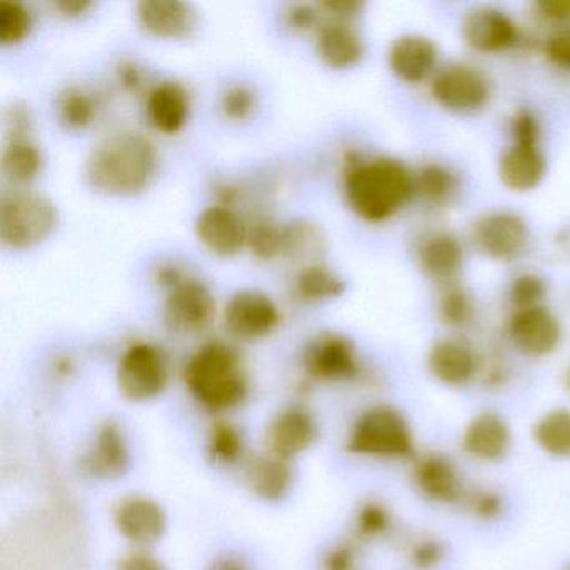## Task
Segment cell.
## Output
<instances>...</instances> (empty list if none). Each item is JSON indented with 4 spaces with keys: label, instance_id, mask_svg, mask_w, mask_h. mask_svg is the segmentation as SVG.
<instances>
[{
    "label": "cell",
    "instance_id": "6da1fadb",
    "mask_svg": "<svg viewBox=\"0 0 570 570\" xmlns=\"http://www.w3.org/2000/svg\"><path fill=\"white\" fill-rule=\"evenodd\" d=\"M158 171L155 145L141 132L108 136L86 159V181L99 195L131 198L151 186Z\"/></svg>",
    "mask_w": 570,
    "mask_h": 570
},
{
    "label": "cell",
    "instance_id": "7a4b0ae2",
    "mask_svg": "<svg viewBox=\"0 0 570 570\" xmlns=\"http://www.w3.org/2000/svg\"><path fill=\"white\" fill-rule=\"evenodd\" d=\"M415 195V176L399 159L375 158L356 163L345 176L350 209L368 223L392 218Z\"/></svg>",
    "mask_w": 570,
    "mask_h": 570
},
{
    "label": "cell",
    "instance_id": "3957f363",
    "mask_svg": "<svg viewBox=\"0 0 570 570\" xmlns=\"http://www.w3.org/2000/svg\"><path fill=\"white\" fill-rule=\"evenodd\" d=\"M186 385L209 412H226L245 402L248 379L238 353L222 342L202 346L186 365Z\"/></svg>",
    "mask_w": 570,
    "mask_h": 570
},
{
    "label": "cell",
    "instance_id": "277c9868",
    "mask_svg": "<svg viewBox=\"0 0 570 570\" xmlns=\"http://www.w3.org/2000/svg\"><path fill=\"white\" fill-rule=\"evenodd\" d=\"M58 226V208L46 196L18 193L0 206V239L6 248L16 252L35 248L51 238Z\"/></svg>",
    "mask_w": 570,
    "mask_h": 570
},
{
    "label": "cell",
    "instance_id": "5b68a950",
    "mask_svg": "<svg viewBox=\"0 0 570 570\" xmlns=\"http://www.w3.org/2000/svg\"><path fill=\"white\" fill-rule=\"evenodd\" d=\"M346 449L356 455L410 456L413 453L412 430L395 409L373 406L356 420Z\"/></svg>",
    "mask_w": 570,
    "mask_h": 570
},
{
    "label": "cell",
    "instance_id": "8992f818",
    "mask_svg": "<svg viewBox=\"0 0 570 570\" xmlns=\"http://www.w3.org/2000/svg\"><path fill=\"white\" fill-rule=\"evenodd\" d=\"M169 382L168 360L158 346L136 343L122 353L118 365V385L132 402H146L165 392Z\"/></svg>",
    "mask_w": 570,
    "mask_h": 570
},
{
    "label": "cell",
    "instance_id": "52a82bcc",
    "mask_svg": "<svg viewBox=\"0 0 570 570\" xmlns=\"http://www.w3.org/2000/svg\"><path fill=\"white\" fill-rule=\"evenodd\" d=\"M436 105L453 115H473L485 108L490 98L489 82L472 66L450 65L440 69L432 81Z\"/></svg>",
    "mask_w": 570,
    "mask_h": 570
},
{
    "label": "cell",
    "instance_id": "ba28073f",
    "mask_svg": "<svg viewBox=\"0 0 570 570\" xmlns=\"http://www.w3.org/2000/svg\"><path fill=\"white\" fill-rule=\"evenodd\" d=\"M216 299L212 289L198 279L185 278L169 289L163 306L166 326L176 333H198L212 325Z\"/></svg>",
    "mask_w": 570,
    "mask_h": 570
},
{
    "label": "cell",
    "instance_id": "9c48e42d",
    "mask_svg": "<svg viewBox=\"0 0 570 570\" xmlns=\"http://www.w3.org/2000/svg\"><path fill=\"white\" fill-rule=\"evenodd\" d=\"M473 243L487 258L513 262L529 248V225L517 213H490L476 222L473 228Z\"/></svg>",
    "mask_w": 570,
    "mask_h": 570
},
{
    "label": "cell",
    "instance_id": "30bf717a",
    "mask_svg": "<svg viewBox=\"0 0 570 570\" xmlns=\"http://www.w3.org/2000/svg\"><path fill=\"white\" fill-rule=\"evenodd\" d=\"M279 309L272 296L259 289H242L225 306L228 332L243 342L266 338L278 328Z\"/></svg>",
    "mask_w": 570,
    "mask_h": 570
},
{
    "label": "cell",
    "instance_id": "8fae6325",
    "mask_svg": "<svg viewBox=\"0 0 570 570\" xmlns=\"http://www.w3.org/2000/svg\"><path fill=\"white\" fill-rule=\"evenodd\" d=\"M303 365L312 379L340 382L358 372V356L352 340L338 333H325L306 346Z\"/></svg>",
    "mask_w": 570,
    "mask_h": 570
},
{
    "label": "cell",
    "instance_id": "7c38bea8",
    "mask_svg": "<svg viewBox=\"0 0 570 570\" xmlns=\"http://www.w3.org/2000/svg\"><path fill=\"white\" fill-rule=\"evenodd\" d=\"M136 19L142 31L166 41L191 38L199 26V14L181 0H142L136 6Z\"/></svg>",
    "mask_w": 570,
    "mask_h": 570
},
{
    "label": "cell",
    "instance_id": "4fadbf2b",
    "mask_svg": "<svg viewBox=\"0 0 570 570\" xmlns=\"http://www.w3.org/2000/svg\"><path fill=\"white\" fill-rule=\"evenodd\" d=\"M199 243L218 258H233L248 245V228L233 209L213 205L199 213L195 225Z\"/></svg>",
    "mask_w": 570,
    "mask_h": 570
},
{
    "label": "cell",
    "instance_id": "5bb4252c",
    "mask_svg": "<svg viewBox=\"0 0 570 570\" xmlns=\"http://www.w3.org/2000/svg\"><path fill=\"white\" fill-rule=\"evenodd\" d=\"M462 38L473 51L497 55L515 45L519 29L505 12L493 8H479L466 12L463 18Z\"/></svg>",
    "mask_w": 570,
    "mask_h": 570
},
{
    "label": "cell",
    "instance_id": "9a60e30c",
    "mask_svg": "<svg viewBox=\"0 0 570 570\" xmlns=\"http://www.w3.org/2000/svg\"><path fill=\"white\" fill-rule=\"evenodd\" d=\"M509 335L520 352L529 356H543L557 348L562 332L549 309L532 306L515 309L509 322Z\"/></svg>",
    "mask_w": 570,
    "mask_h": 570
},
{
    "label": "cell",
    "instance_id": "2e32d148",
    "mask_svg": "<svg viewBox=\"0 0 570 570\" xmlns=\"http://www.w3.org/2000/svg\"><path fill=\"white\" fill-rule=\"evenodd\" d=\"M119 533L136 546H153L166 530L165 510L146 497H129L115 512Z\"/></svg>",
    "mask_w": 570,
    "mask_h": 570
},
{
    "label": "cell",
    "instance_id": "e0dca14e",
    "mask_svg": "<svg viewBox=\"0 0 570 570\" xmlns=\"http://www.w3.org/2000/svg\"><path fill=\"white\" fill-rule=\"evenodd\" d=\"M439 49L423 36L406 35L396 39L389 51L393 75L406 85H420L435 71Z\"/></svg>",
    "mask_w": 570,
    "mask_h": 570
},
{
    "label": "cell",
    "instance_id": "ac0fdd59",
    "mask_svg": "<svg viewBox=\"0 0 570 570\" xmlns=\"http://www.w3.org/2000/svg\"><path fill=\"white\" fill-rule=\"evenodd\" d=\"M81 465L95 479L108 480L125 475L129 466V449L121 426L112 422L105 423Z\"/></svg>",
    "mask_w": 570,
    "mask_h": 570
},
{
    "label": "cell",
    "instance_id": "d6986e66",
    "mask_svg": "<svg viewBox=\"0 0 570 570\" xmlns=\"http://www.w3.org/2000/svg\"><path fill=\"white\" fill-rule=\"evenodd\" d=\"M316 436V423L306 410L288 409L279 413L268 429L266 443L272 455L288 460L305 452Z\"/></svg>",
    "mask_w": 570,
    "mask_h": 570
},
{
    "label": "cell",
    "instance_id": "ffe728a7",
    "mask_svg": "<svg viewBox=\"0 0 570 570\" xmlns=\"http://www.w3.org/2000/svg\"><path fill=\"white\" fill-rule=\"evenodd\" d=\"M316 55L326 68L345 71L360 65L365 42L348 22H326L316 35Z\"/></svg>",
    "mask_w": 570,
    "mask_h": 570
},
{
    "label": "cell",
    "instance_id": "44dd1931",
    "mask_svg": "<svg viewBox=\"0 0 570 570\" xmlns=\"http://www.w3.org/2000/svg\"><path fill=\"white\" fill-rule=\"evenodd\" d=\"M191 102L185 86L165 81L156 86L146 99V116L156 131L178 135L189 119Z\"/></svg>",
    "mask_w": 570,
    "mask_h": 570
},
{
    "label": "cell",
    "instance_id": "7402d4cb",
    "mask_svg": "<svg viewBox=\"0 0 570 570\" xmlns=\"http://www.w3.org/2000/svg\"><path fill=\"white\" fill-rule=\"evenodd\" d=\"M546 171L547 161L539 145L513 142L500 156L499 176L510 191H532L542 183Z\"/></svg>",
    "mask_w": 570,
    "mask_h": 570
},
{
    "label": "cell",
    "instance_id": "603a6c76",
    "mask_svg": "<svg viewBox=\"0 0 570 570\" xmlns=\"http://www.w3.org/2000/svg\"><path fill=\"white\" fill-rule=\"evenodd\" d=\"M462 443L473 459L495 462L509 452L510 430L505 420L497 413H480L466 426Z\"/></svg>",
    "mask_w": 570,
    "mask_h": 570
},
{
    "label": "cell",
    "instance_id": "cb8c5ba5",
    "mask_svg": "<svg viewBox=\"0 0 570 570\" xmlns=\"http://www.w3.org/2000/svg\"><path fill=\"white\" fill-rule=\"evenodd\" d=\"M413 479L420 492L433 502H455L463 493L462 480L455 465L439 453L422 456L415 463Z\"/></svg>",
    "mask_w": 570,
    "mask_h": 570
},
{
    "label": "cell",
    "instance_id": "d4e9b609",
    "mask_svg": "<svg viewBox=\"0 0 570 570\" xmlns=\"http://www.w3.org/2000/svg\"><path fill=\"white\" fill-rule=\"evenodd\" d=\"M429 368L439 382L449 386L465 385L476 370L475 356L459 340H440L429 352Z\"/></svg>",
    "mask_w": 570,
    "mask_h": 570
},
{
    "label": "cell",
    "instance_id": "484cf974",
    "mask_svg": "<svg viewBox=\"0 0 570 570\" xmlns=\"http://www.w3.org/2000/svg\"><path fill=\"white\" fill-rule=\"evenodd\" d=\"M422 272L435 282H450L462 268L463 249L455 236L439 233L430 236L419 249Z\"/></svg>",
    "mask_w": 570,
    "mask_h": 570
},
{
    "label": "cell",
    "instance_id": "4316f807",
    "mask_svg": "<svg viewBox=\"0 0 570 570\" xmlns=\"http://www.w3.org/2000/svg\"><path fill=\"white\" fill-rule=\"evenodd\" d=\"M293 472L288 460L262 455L246 466V482L259 499L275 502L282 500L292 487Z\"/></svg>",
    "mask_w": 570,
    "mask_h": 570
},
{
    "label": "cell",
    "instance_id": "83f0119b",
    "mask_svg": "<svg viewBox=\"0 0 570 570\" xmlns=\"http://www.w3.org/2000/svg\"><path fill=\"white\" fill-rule=\"evenodd\" d=\"M41 149L31 142V139H12L2 151L0 169L6 181L12 185L24 186L35 181L42 171Z\"/></svg>",
    "mask_w": 570,
    "mask_h": 570
},
{
    "label": "cell",
    "instance_id": "f1b7e54d",
    "mask_svg": "<svg viewBox=\"0 0 570 570\" xmlns=\"http://www.w3.org/2000/svg\"><path fill=\"white\" fill-rule=\"evenodd\" d=\"M345 289V279L320 263L303 266L295 279L296 295L306 303H323L340 298Z\"/></svg>",
    "mask_w": 570,
    "mask_h": 570
},
{
    "label": "cell",
    "instance_id": "f546056e",
    "mask_svg": "<svg viewBox=\"0 0 570 570\" xmlns=\"http://www.w3.org/2000/svg\"><path fill=\"white\" fill-rule=\"evenodd\" d=\"M537 443L543 452L556 456H570V412L556 409L546 413L533 430Z\"/></svg>",
    "mask_w": 570,
    "mask_h": 570
},
{
    "label": "cell",
    "instance_id": "4dcf8cb0",
    "mask_svg": "<svg viewBox=\"0 0 570 570\" xmlns=\"http://www.w3.org/2000/svg\"><path fill=\"white\" fill-rule=\"evenodd\" d=\"M325 249L322 229L306 222L283 226V256L293 259H315Z\"/></svg>",
    "mask_w": 570,
    "mask_h": 570
},
{
    "label": "cell",
    "instance_id": "1f68e13d",
    "mask_svg": "<svg viewBox=\"0 0 570 570\" xmlns=\"http://www.w3.org/2000/svg\"><path fill=\"white\" fill-rule=\"evenodd\" d=\"M455 189V179L449 169L440 165H426L415 176V193L426 203H445Z\"/></svg>",
    "mask_w": 570,
    "mask_h": 570
},
{
    "label": "cell",
    "instance_id": "d6a6232c",
    "mask_svg": "<svg viewBox=\"0 0 570 570\" xmlns=\"http://www.w3.org/2000/svg\"><path fill=\"white\" fill-rule=\"evenodd\" d=\"M59 118L69 129H85L95 121L96 102L82 89H69L59 99Z\"/></svg>",
    "mask_w": 570,
    "mask_h": 570
},
{
    "label": "cell",
    "instance_id": "836d02e7",
    "mask_svg": "<svg viewBox=\"0 0 570 570\" xmlns=\"http://www.w3.org/2000/svg\"><path fill=\"white\" fill-rule=\"evenodd\" d=\"M209 455L215 462L228 465L235 463L243 453V436L232 423L218 422L209 432Z\"/></svg>",
    "mask_w": 570,
    "mask_h": 570
},
{
    "label": "cell",
    "instance_id": "e575fe53",
    "mask_svg": "<svg viewBox=\"0 0 570 570\" xmlns=\"http://www.w3.org/2000/svg\"><path fill=\"white\" fill-rule=\"evenodd\" d=\"M32 29V16L22 4L0 6V45L14 46L24 41Z\"/></svg>",
    "mask_w": 570,
    "mask_h": 570
},
{
    "label": "cell",
    "instance_id": "d590c367",
    "mask_svg": "<svg viewBox=\"0 0 570 570\" xmlns=\"http://www.w3.org/2000/svg\"><path fill=\"white\" fill-rule=\"evenodd\" d=\"M248 245L255 256L262 259H273L283 253V226L259 219L248 228Z\"/></svg>",
    "mask_w": 570,
    "mask_h": 570
},
{
    "label": "cell",
    "instance_id": "8d00e7d4",
    "mask_svg": "<svg viewBox=\"0 0 570 570\" xmlns=\"http://www.w3.org/2000/svg\"><path fill=\"white\" fill-rule=\"evenodd\" d=\"M473 306L462 288L445 289L440 298V316L450 326H463L472 318Z\"/></svg>",
    "mask_w": 570,
    "mask_h": 570
},
{
    "label": "cell",
    "instance_id": "74e56055",
    "mask_svg": "<svg viewBox=\"0 0 570 570\" xmlns=\"http://www.w3.org/2000/svg\"><path fill=\"white\" fill-rule=\"evenodd\" d=\"M546 292V283L539 276L520 275L510 285L509 298L515 309L532 308V306H540Z\"/></svg>",
    "mask_w": 570,
    "mask_h": 570
},
{
    "label": "cell",
    "instance_id": "f35d334b",
    "mask_svg": "<svg viewBox=\"0 0 570 570\" xmlns=\"http://www.w3.org/2000/svg\"><path fill=\"white\" fill-rule=\"evenodd\" d=\"M256 108V96L245 86H233L222 98V111L232 121H245Z\"/></svg>",
    "mask_w": 570,
    "mask_h": 570
},
{
    "label": "cell",
    "instance_id": "ab89813d",
    "mask_svg": "<svg viewBox=\"0 0 570 570\" xmlns=\"http://www.w3.org/2000/svg\"><path fill=\"white\" fill-rule=\"evenodd\" d=\"M390 527V513L382 503L366 502L356 515V530L362 537H379Z\"/></svg>",
    "mask_w": 570,
    "mask_h": 570
},
{
    "label": "cell",
    "instance_id": "60d3db41",
    "mask_svg": "<svg viewBox=\"0 0 570 570\" xmlns=\"http://www.w3.org/2000/svg\"><path fill=\"white\" fill-rule=\"evenodd\" d=\"M443 556H445V550H443L442 543L435 539L419 540L410 552L413 566L420 570L435 569L442 562Z\"/></svg>",
    "mask_w": 570,
    "mask_h": 570
},
{
    "label": "cell",
    "instance_id": "b9f144b4",
    "mask_svg": "<svg viewBox=\"0 0 570 570\" xmlns=\"http://www.w3.org/2000/svg\"><path fill=\"white\" fill-rule=\"evenodd\" d=\"M469 507L473 515L483 520H493L503 510L502 497L492 490H476L470 495Z\"/></svg>",
    "mask_w": 570,
    "mask_h": 570
},
{
    "label": "cell",
    "instance_id": "7bdbcfd3",
    "mask_svg": "<svg viewBox=\"0 0 570 570\" xmlns=\"http://www.w3.org/2000/svg\"><path fill=\"white\" fill-rule=\"evenodd\" d=\"M320 6L295 4L286 11V24L295 32H308L320 24Z\"/></svg>",
    "mask_w": 570,
    "mask_h": 570
},
{
    "label": "cell",
    "instance_id": "ee69618b",
    "mask_svg": "<svg viewBox=\"0 0 570 570\" xmlns=\"http://www.w3.org/2000/svg\"><path fill=\"white\" fill-rule=\"evenodd\" d=\"M513 142L519 145H539V121L529 111L517 112L512 119Z\"/></svg>",
    "mask_w": 570,
    "mask_h": 570
},
{
    "label": "cell",
    "instance_id": "f6af8a7d",
    "mask_svg": "<svg viewBox=\"0 0 570 570\" xmlns=\"http://www.w3.org/2000/svg\"><path fill=\"white\" fill-rule=\"evenodd\" d=\"M546 56L557 68L570 71V31L552 36L547 41Z\"/></svg>",
    "mask_w": 570,
    "mask_h": 570
},
{
    "label": "cell",
    "instance_id": "bcb514c9",
    "mask_svg": "<svg viewBox=\"0 0 570 570\" xmlns=\"http://www.w3.org/2000/svg\"><path fill=\"white\" fill-rule=\"evenodd\" d=\"M325 570H356V552L352 546H336L326 556Z\"/></svg>",
    "mask_w": 570,
    "mask_h": 570
},
{
    "label": "cell",
    "instance_id": "7dc6e473",
    "mask_svg": "<svg viewBox=\"0 0 570 570\" xmlns=\"http://www.w3.org/2000/svg\"><path fill=\"white\" fill-rule=\"evenodd\" d=\"M537 11L543 19L552 22L570 21V0H547L537 2Z\"/></svg>",
    "mask_w": 570,
    "mask_h": 570
},
{
    "label": "cell",
    "instance_id": "c3c4849f",
    "mask_svg": "<svg viewBox=\"0 0 570 570\" xmlns=\"http://www.w3.org/2000/svg\"><path fill=\"white\" fill-rule=\"evenodd\" d=\"M119 570H166V567L151 553L136 552L122 559Z\"/></svg>",
    "mask_w": 570,
    "mask_h": 570
},
{
    "label": "cell",
    "instance_id": "681fc988",
    "mask_svg": "<svg viewBox=\"0 0 570 570\" xmlns=\"http://www.w3.org/2000/svg\"><path fill=\"white\" fill-rule=\"evenodd\" d=\"M55 8L58 9L61 14L68 16V18H78V16L86 14L89 9L92 8L91 2H79V0H71V2H56Z\"/></svg>",
    "mask_w": 570,
    "mask_h": 570
},
{
    "label": "cell",
    "instance_id": "f907efd6",
    "mask_svg": "<svg viewBox=\"0 0 570 570\" xmlns=\"http://www.w3.org/2000/svg\"><path fill=\"white\" fill-rule=\"evenodd\" d=\"M119 76H121L125 88L138 89V86L141 85V75H139V69L135 65L121 66Z\"/></svg>",
    "mask_w": 570,
    "mask_h": 570
},
{
    "label": "cell",
    "instance_id": "816d5d0a",
    "mask_svg": "<svg viewBox=\"0 0 570 570\" xmlns=\"http://www.w3.org/2000/svg\"><path fill=\"white\" fill-rule=\"evenodd\" d=\"M213 570H249L245 563L239 559H235V557H225V559H219L218 562H215V567Z\"/></svg>",
    "mask_w": 570,
    "mask_h": 570
},
{
    "label": "cell",
    "instance_id": "f5cc1de1",
    "mask_svg": "<svg viewBox=\"0 0 570 570\" xmlns=\"http://www.w3.org/2000/svg\"><path fill=\"white\" fill-rule=\"evenodd\" d=\"M563 383H566V389L570 392V365L567 368L566 376H563Z\"/></svg>",
    "mask_w": 570,
    "mask_h": 570
},
{
    "label": "cell",
    "instance_id": "db71d44e",
    "mask_svg": "<svg viewBox=\"0 0 570 570\" xmlns=\"http://www.w3.org/2000/svg\"><path fill=\"white\" fill-rule=\"evenodd\" d=\"M567 570H570V566H569V567H567Z\"/></svg>",
    "mask_w": 570,
    "mask_h": 570
}]
</instances>
